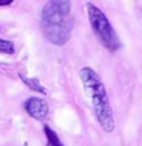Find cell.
I'll use <instances>...</instances> for the list:
<instances>
[{"instance_id":"cell-7","label":"cell","mask_w":142,"mask_h":146,"mask_svg":"<svg viewBox=\"0 0 142 146\" xmlns=\"http://www.w3.org/2000/svg\"><path fill=\"white\" fill-rule=\"evenodd\" d=\"M0 52L3 54H14L15 52V46L10 40H5V39H0Z\"/></svg>"},{"instance_id":"cell-2","label":"cell","mask_w":142,"mask_h":146,"mask_svg":"<svg viewBox=\"0 0 142 146\" xmlns=\"http://www.w3.org/2000/svg\"><path fill=\"white\" fill-rule=\"evenodd\" d=\"M80 79L84 90L91 102L92 111L102 130L110 134L115 130V120L112 108L105 85L94 69L85 66L80 70Z\"/></svg>"},{"instance_id":"cell-3","label":"cell","mask_w":142,"mask_h":146,"mask_svg":"<svg viewBox=\"0 0 142 146\" xmlns=\"http://www.w3.org/2000/svg\"><path fill=\"white\" fill-rule=\"evenodd\" d=\"M86 8H87V15L91 28L94 30L95 35L97 36L98 41L108 51L111 52L117 51L121 48V41L116 34V31H115V29L112 28L111 23L108 21L107 16L102 13L101 9H98L96 5L91 4V3H89Z\"/></svg>"},{"instance_id":"cell-5","label":"cell","mask_w":142,"mask_h":146,"mask_svg":"<svg viewBox=\"0 0 142 146\" xmlns=\"http://www.w3.org/2000/svg\"><path fill=\"white\" fill-rule=\"evenodd\" d=\"M19 76H20L21 81L24 82V84H25L26 86H29V88H30L31 90L38 91V92H41V94H44V95L48 94V91H46V89H45L44 86L41 85V82L39 81L36 78H26V76L21 75V74H19Z\"/></svg>"},{"instance_id":"cell-4","label":"cell","mask_w":142,"mask_h":146,"mask_svg":"<svg viewBox=\"0 0 142 146\" xmlns=\"http://www.w3.org/2000/svg\"><path fill=\"white\" fill-rule=\"evenodd\" d=\"M24 109L32 119L38 121H44L48 117L49 106L48 102L40 98H29L24 104Z\"/></svg>"},{"instance_id":"cell-1","label":"cell","mask_w":142,"mask_h":146,"mask_svg":"<svg viewBox=\"0 0 142 146\" xmlns=\"http://www.w3.org/2000/svg\"><path fill=\"white\" fill-rule=\"evenodd\" d=\"M41 30L46 40L62 46L71 38L74 18L70 1H48L41 11Z\"/></svg>"},{"instance_id":"cell-8","label":"cell","mask_w":142,"mask_h":146,"mask_svg":"<svg viewBox=\"0 0 142 146\" xmlns=\"http://www.w3.org/2000/svg\"><path fill=\"white\" fill-rule=\"evenodd\" d=\"M13 3V0H0V6H4V5H10Z\"/></svg>"},{"instance_id":"cell-6","label":"cell","mask_w":142,"mask_h":146,"mask_svg":"<svg viewBox=\"0 0 142 146\" xmlns=\"http://www.w3.org/2000/svg\"><path fill=\"white\" fill-rule=\"evenodd\" d=\"M44 131H45L46 139H48V146H64V144H62L61 140L59 139L57 134L52 130L50 126L45 125L44 126Z\"/></svg>"}]
</instances>
